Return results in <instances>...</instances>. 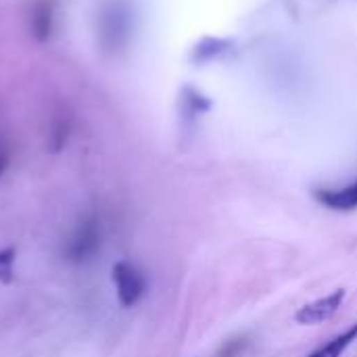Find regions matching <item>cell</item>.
<instances>
[{
  "label": "cell",
  "instance_id": "1",
  "mask_svg": "<svg viewBox=\"0 0 357 357\" xmlns=\"http://www.w3.org/2000/svg\"><path fill=\"white\" fill-rule=\"evenodd\" d=\"M98 44L107 54L126 50L132 36V10L126 0H107L96 19Z\"/></svg>",
  "mask_w": 357,
  "mask_h": 357
},
{
  "label": "cell",
  "instance_id": "2",
  "mask_svg": "<svg viewBox=\"0 0 357 357\" xmlns=\"http://www.w3.org/2000/svg\"><path fill=\"white\" fill-rule=\"evenodd\" d=\"M102 245V228L96 218H84L65 245V259L71 264L90 261Z\"/></svg>",
  "mask_w": 357,
  "mask_h": 357
},
{
  "label": "cell",
  "instance_id": "3",
  "mask_svg": "<svg viewBox=\"0 0 357 357\" xmlns=\"http://www.w3.org/2000/svg\"><path fill=\"white\" fill-rule=\"evenodd\" d=\"M113 282L117 289V299L123 307H134L146 291L142 272L128 261H117L113 266Z\"/></svg>",
  "mask_w": 357,
  "mask_h": 357
},
{
  "label": "cell",
  "instance_id": "4",
  "mask_svg": "<svg viewBox=\"0 0 357 357\" xmlns=\"http://www.w3.org/2000/svg\"><path fill=\"white\" fill-rule=\"evenodd\" d=\"M347 293L345 289H337L331 295L316 299L312 303H305L303 307H299V312L295 314V320L303 326H314V324H322L331 318H335L339 314V310L343 307Z\"/></svg>",
  "mask_w": 357,
  "mask_h": 357
},
{
  "label": "cell",
  "instance_id": "5",
  "mask_svg": "<svg viewBox=\"0 0 357 357\" xmlns=\"http://www.w3.org/2000/svg\"><path fill=\"white\" fill-rule=\"evenodd\" d=\"M314 197L320 205L333 211H354L357 209V182L343 188H316Z\"/></svg>",
  "mask_w": 357,
  "mask_h": 357
},
{
  "label": "cell",
  "instance_id": "6",
  "mask_svg": "<svg viewBox=\"0 0 357 357\" xmlns=\"http://www.w3.org/2000/svg\"><path fill=\"white\" fill-rule=\"evenodd\" d=\"M54 27V2L38 0L31 8V33L38 42H46Z\"/></svg>",
  "mask_w": 357,
  "mask_h": 357
},
{
  "label": "cell",
  "instance_id": "7",
  "mask_svg": "<svg viewBox=\"0 0 357 357\" xmlns=\"http://www.w3.org/2000/svg\"><path fill=\"white\" fill-rule=\"evenodd\" d=\"M357 341V322L351 324L347 331H343L341 335H337L335 339H331L326 345L318 347L316 351H312L310 356L305 357H343L345 351Z\"/></svg>",
  "mask_w": 357,
  "mask_h": 357
},
{
  "label": "cell",
  "instance_id": "8",
  "mask_svg": "<svg viewBox=\"0 0 357 357\" xmlns=\"http://www.w3.org/2000/svg\"><path fill=\"white\" fill-rule=\"evenodd\" d=\"M226 46H228V42H224V40L205 38L201 44H197V46H195L192 59H195L197 63L213 61L215 56H220V54H224V52H226Z\"/></svg>",
  "mask_w": 357,
  "mask_h": 357
},
{
  "label": "cell",
  "instance_id": "9",
  "mask_svg": "<svg viewBox=\"0 0 357 357\" xmlns=\"http://www.w3.org/2000/svg\"><path fill=\"white\" fill-rule=\"evenodd\" d=\"M13 266H15V249H2L0 251V282L2 284H10L15 274H13Z\"/></svg>",
  "mask_w": 357,
  "mask_h": 357
},
{
  "label": "cell",
  "instance_id": "10",
  "mask_svg": "<svg viewBox=\"0 0 357 357\" xmlns=\"http://www.w3.org/2000/svg\"><path fill=\"white\" fill-rule=\"evenodd\" d=\"M67 134H69V123L67 121H59L54 128H52V134H50V146L52 151H61L67 142Z\"/></svg>",
  "mask_w": 357,
  "mask_h": 357
},
{
  "label": "cell",
  "instance_id": "11",
  "mask_svg": "<svg viewBox=\"0 0 357 357\" xmlns=\"http://www.w3.org/2000/svg\"><path fill=\"white\" fill-rule=\"evenodd\" d=\"M245 347H247L245 339H234V341H230V343H226L222 347V351L218 354V357H241Z\"/></svg>",
  "mask_w": 357,
  "mask_h": 357
},
{
  "label": "cell",
  "instance_id": "12",
  "mask_svg": "<svg viewBox=\"0 0 357 357\" xmlns=\"http://www.w3.org/2000/svg\"><path fill=\"white\" fill-rule=\"evenodd\" d=\"M6 165H8V153L4 149H0V178L6 172Z\"/></svg>",
  "mask_w": 357,
  "mask_h": 357
}]
</instances>
